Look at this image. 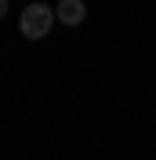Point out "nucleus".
Returning a JSON list of instances; mask_svg holds the SVG:
<instances>
[{
    "label": "nucleus",
    "instance_id": "7ed1b4c3",
    "mask_svg": "<svg viewBox=\"0 0 156 160\" xmlns=\"http://www.w3.org/2000/svg\"><path fill=\"white\" fill-rule=\"evenodd\" d=\"M7 8H11V0H0V18L7 15Z\"/></svg>",
    "mask_w": 156,
    "mask_h": 160
},
{
    "label": "nucleus",
    "instance_id": "20e7f679",
    "mask_svg": "<svg viewBox=\"0 0 156 160\" xmlns=\"http://www.w3.org/2000/svg\"><path fill=\"white\" fill-rule=\"evenodd\" d=\"M33 4H44V0H33Z\"/></svg>",
    "mask_w": 156,
    "mask_h": 160
},
{
    "label": "nucleus",
    "instance_id": "f03ea898",
    "mask_svg": "<svg viewBox=\"0 0 156 160\" xmlns=\"http://www.w3.org/2000/svg\"><path fill=\"white\" fill-rule=\"evenodd\" d=\"M55 18H58L62 26H80V22L87 18V8H84V0H58Z\"/></svg>",
    "mask_w": 156,
    "mask_h": 160
},
{
    "label": "nucleus",
    "instance_id": "f257e3e1",
    "mask_svg": "<svg viewBox=\"0 0 156 160\" xmlns=\"http://www.w3.org/2000/svg\"><path fill=\"white\" fill-rule=\"evenodd\" d=\"M51 26H55V8H47V4H29V8L22 11V18H18V29H22L26 40L47 37Z\"/></svg>",
    "mask_w": 156,
    "mask_h": 160
}]
</instances>
